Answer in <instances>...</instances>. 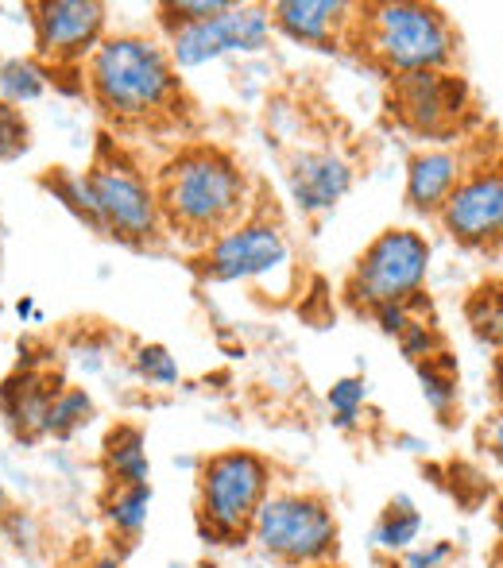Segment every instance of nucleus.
Wrapping results in <instances>:
<instances>
[{"label":"nucleus","mask_w":503,"mask_h":568,"mask_svg":"<svg viewBox=\"0 0 503 568\" xmlns=\"http://www.w3.org/2000/svg\"><path fill=\"white\" fill-rule=\"evenodd\" d=\"M155 202L163 229L210 244L237 229L249 210V179L221 148H187L159 171Z\"/></svg>","instance_id":"f257e3e1"},{"label":"nucleus","mask_w":503,"mask_h":568,"mask_svg":"<svg viewBox=\"0 0 503 568\" xmlns=\"http://www.w3.org/2000/svg\"><path fill=\"white\" fill-rule=\"evenodd\" d=\"M90 93L109 116L148 120L179 101V70L148 36H105L85 59Z\"/></svg>","instance_id":"f03ea898"},{"label":"nucleus","mask_w":503,"mask_h":568,"mask_svg":"<svg viewBox=\"0 0 503 568\" xmlns=\"http://www.w3.org/2000/svg\"><path fill=\"white\" fill-rule=\"evenodd\" d=\"M353 31H361V47L395 78L445 70L457 51L450 16L434 4H414V0L356 8Z\"/></svg>","instance_id":"7ed1b4c3"},{"label":"nucleus","mask_w":503,"mask_h":568,"mask_svg":"<svg viewBox=\"0 0 503 568\" xmlns=\"http://www.w3.org/2000/svg\"><path fill=\"white\" fill-rule=\"evenodd\" d=\"M271 495V464L252 449L205 456L198 471V530L213 546L249 538L260 503Z\"/></svg>","instance_id":"20e7f679"},{"label":"nucleus","mask_w":503,"mask_h":568,"mask_svg":"<svg viewBox=\"0 0 503 568\" xmlns=\"http://www.w3.org/2000/svg\"><path fill=\"white\" fill-rule=\"evenodd\" d=\"M249 538L271 561L286 568H318L338 557V518L322 495L271 491L252 518Z\"/></svg>","instance_id":"39448f33"},{"label":"nucleus","mask_w":503,"mask_h":568,"mask_svg":"<svg viewBox=\"0 0 503 568\" xmlns=\"http://www.w3.org/2000/svg\"><path fill=\"white\" fill-rule=\"evenodd\" d=\"M430 240L414 229H383L361 252L349 275V298L356 306H411L430 275Z\"/></svg>","instance_id":"423d86ee"},{"label":"nucleus","mask_w":503,"mask_h":568,"mask_svg":"<svg viewBox=\"0 0 503 568\" xmlns=\"http://www.w3.org/2000/svg\"><path fill=\"white\" fill-rule=\"evenodd\" d=\"M85 182H90L93 205H98L101 232L124 240V244H151L163 232L155 186L121 151H101L85 171Z\"/></svg>","instance_id":"0eeeda50"},{"label":"nucleus","mask_w":503,"mask_h":568,"mask_svg":"<svg viewBox=\"0 0 503 568\" xmlns=\"http://www.w3.org/2000/svg\"><path fill=\"white\" fill-rule=\"evenodd\" d=\"M271 43V16L263 4H233L210 20L182 23L167 39L174 70H194L225 54H252Z\"/></svg>","instance_id":"6e6552de"},{"label":"nucleus","mask_w":503,"mask_h":568,"mask_svg":"<svg viewBox=\"0 0 503 568\" xmlns=\"http://www.w3.org/2000/svg\"><path fill=\"white\" fill-rule=\"evenodd\" d=\"M291 260V247L279 225L271 221H241L237 229L210 240L198 260V271L210 283H249V278L275 275Z\"/></svg>","instance_id":"1a4fd4ad"},{"label":"nucleus","mask_w":503,"mask_h":568,"mask_svg":"<svg viewBox=\"0 0 503 568\" xmlns=\"http://www.w3.org/2000/svg\"><path fill=\"white\" fill-rule=\"evenodd\" d=\"M469 85L465 78L450 70H422V74H403L391 85V113L414 128L419 135L442 140L461 128V116L469 113Z\"/></svg>","instance_id":"9d476101"},{"label":"nucleus","mask_w":503,"mask_h":568,"mask_svg":"<svg viewBox=\"0 0 503 568\" xmlns=\"http://www.w3.org/2000/svg\"><path fill=\"white\" fill-rule=\"evenodd\" d=\"M31 23L39 59L54 67H78L105 39L109 8L98 0H43L31 4Z\"/></svg>","instance_id":"9b49d317"},{"label":"nucleus","mask_w":503,"mask_h":568,"mask_svg":"<svg viewBox=\"0 0 503 568\" xmlns=\"http://www.w3.org/2000/svg\"><path fill=\"white\" fill-rule=\"evenodd\" d=\"M442 229L461 247H496L503 232V174L500 166H473L465 179L453 186L445 205L437 210Z\"/></svg>","instance_id":"f8f14e48"},{"label":"nucleus","mask_w":503,"mask_h":568,"mask_svg":"<svg viewBox=\"0 0 503 568\" xmlns=\"http://www.w3.org/2000/svg\"><path fill=\"white\" fill-rule=\"evenodd\" d=\"M271 31H283L294 43L338 51L356 23V4L345 0H279L268 8Z\"/></svg>","instance_id":"ddd939ff"},{"label":"nucleus","mask_w":503,"mask_h":568,"mask_svg":"<svg viewBox=\"0 0 503 568\" xmlns=\"http://www.w3.org/2000/svg\"><path fill=\"white\" fill-rule=\"evenodd\" d=\"M67 387L62 379H54V375L47 372H31V367H23V372L8 375L4 387H0V410H4V422L12 426V434L20 437V442H39V437H47V410H51L54 395Z\"/></svg>","instance_id":"4468645a"},{"label":"nucleus","mask_w":503,"mask_h":568,"mask_svg":"<svg viewBox=\"0 0 503 568\" xmlns=\"http://www.w3.org/2000/svg\"><path fill=\"white\" fill-rule=\"evenodd\" d=\"M353 190V166L333 151H302L291 163V194L302 213H330Z\"/></svg>","instance_id":"2eb2a0df"},{"label":"nucleus","mask_w":503,"mask_h":568,"mask_svg":"<svg viewBox=\"0 0 503 568\" xmlns=\"http://www.w3.org/2000/svg\"><path fill=\"white\" fill-rule=\"evenodd\" d=\"M469 174V159L453 148H434L419 151L406 166V205L414 213L437 217V210L445 205V197L453 194L461 179Z\"/></svg>","instance_id":"dca6fc26"},{"label":"nucleus","mask_w":503,"mask_h":568,"mask_svg":"<svg viewBox=\"0 0 503 568\" xmlns=\"http://www.w3.org/2000/svg\"><path fill=\"white\" fill-rule=\"evenodd\" d=\"M101 468H105L109 487H135L151 484L148 437L135 426H113L101 445Z\"/></svg>","instance_id":"f3484780"},{"label":"nucleus","mask_w":503,"mask_h":568,"mask_svg":"<svg viewBox=\"0 0 503 568\" xmlns=\"http://www.w3.org/2000/svg\"><path fill=\"white\" fill-rule=\"evenodd\" d=\"M419 538H422V510L414 507L406 495H395V499L380 510L376 530H372V546L388 557H399L411 546H419Z\"/></svg>","instance_id":"a211bd4d"},{"label":"nucleus","mask_w":503,"mask_h":568,"mask_svg":"<svg viewBox=\"0 0 503 568\" xmlns=\"http://www.w3.org/2000/svg\"><path fill=\"white\" fill-rule=\"evenodd\" d=\"M151 515V484H135V487H109L105 499V523L117 538H124L132 546L143 534Z\"/></svg>","instance_id":"6ab92c4d"},{"label":"nucleus","mask_w":503,"mask_h":568,"mask_svg":"<svg viewBox=\"0 0 503 568\" xmlns=\"http://www.w3.org/2000/svg\"><path fill=\"white\" fill-rule=\"evenodd\" d=\"M419 367V379H422V395H426L430 410L437 414L442 422H450V410L457 406V367H453L450 352H437V356L422 359Z\"/></svg>","instance_id":"aec40b11"},{"label":"nucleus","mask_w":503,"mask_h":568,"mask_svg":"<svg viewBox=\"0 0 503 568\" xmlns=\"http://www.w3.org/2000/svg\"><path fill=\"white\" fill-rule=\"evenodd\" d=\"M93 414H98V406H93L90 390H85V387H62L59 395H54L51 410H47V429H43V434L67 442V437H74L78 429L90 426Z\"/></svg>","instance_id":"412c9836"},{"label":"nucleus","mask_w":503,"mask_h":568,"mask_svg":"<svg viewBox=\"0 0 503 568\" xmlns=\"http://www.w3.org/2000/svg\"><path fill=\"white\" fill-rule=\"evenodd\" d=\"M47 70L39 67V62L31 59H8L4 67H0V101H8V105H31V101H39L47 93Z\"/></svg>","instance_id":"4be33fe9"},{"label":"nucleus","mask_w":503,"mask_h":568,"mask_svg":"<svg viewBox=\"0 0 503 568\" xmlns=\"http://www.w3.org/2000/svg\"><path fill=\"white\" fill-rule=\"evenodd\" d=\"M43 186L51 190V194L59 197V202L67 205V210L74 213L78 221H85V225H90V229H98V232H101L98 205H93V194H90V182H85V174H78V171H67V166H59V171L47 174Z\"/></svg>","instance_id":"5701e85b"},{"label":"nucleus","mask_w":503,"mask_h":568,"mask_svg":"<svg viewBox=\"0 0 503 568\" xmlns=\"http://www.w3.org/2000/svg\"><path fill=\"white\" fill-rule=\"evenodd\" d=\"M325 403H330L333 422H338L341 429H356L361 426L364 403H369V383H364L361 375H345V379H338L330 387Z\"/></svg>","instance_id":"b1692460"},{"label":"nucleus","mask_w":503,"mask_h":568,"mask_svg":"<svg viewBox=\"0 0 503 568\" xmlns=\"http://www.w3.org/2000/svg\"><path fill=\"white\" fill-rule=\"evenodd\" d=\"M469 325H473V333L481 341H489L492 348L500 344V286L496 283H484V286H476V294L469 298Z\"/></svg>","instance_id":"393cba45"},{"label":"nucleus","mask_w":503,"mask_h":568,"mask_svg":"<svg viewBox=\"0 0 503 568\" xmlns=\"http://www.w3.org/2000/svg\"><path fill=\"white\" fill-rule=\"evenodd\" d=\"M132 364H135V375L148 379L151 387H174V383H179V364H174V356L163 344H143V348H135Z\"/></svg>","instance_id":"a878e982"},{"label":"nucleus","mask_w":503,"mask_h":568,"mask_svg":"<svg viewBox=\"0 0 503 568\" xmlns=\"http://www.w3.org/2000/svg\"><path fill=\"white\" fill-rule=\"evenodd\" d=\"M31 148V124L16 105L0 101V163H12Z\"/></svg>","instance_id":"bb28decb"},{"label":"nucleus","mask_w":503,"mask_h":568,"mask_svg":"<svg viewBox=\"0 0 503 568\" xmlns=\"http://www.w3.org/2000/svg\"><path fill=\"white\" fill-rule=\"evenodd\" d=\"M233 8V0H171V4H159V20L167 23V31L182 28V23H198L210 20V16H221Z\"/></svg>","instance_id":"cd10ccee"},{"label":"nucleus","mask_w":503,"mask_h":568,"mask_svg":"<svg viewBox=\"0 0 503 568\" xmlns=\"http://www.w3.org/2000/svg\"><path fill=\"white\" fill-rule=\"evenodd\" d=\"M399 348H403V356L411 359V364H422V359L437 356L442 352V333L434 329L430 322H422V317H411L406 322V329L399 333Z\"/></svg>","instance_id":"c85d7f7f"},{"label":"nucleus","mask_w":503,"mask_h":568,"mask_svg":"<svg viewBox=\"0 0 503 568\" xmlns=\"http://www.w3.org/2000/svg\"><path fill=\"white\" fill-rule=\"evenodd\" d=\"M457 557L453 541H430V546H411L403 554V568H450Z\"/></svg>","instance_id":"c756f323"},{"label":"nucleus","mask_w":503,"mask_h":568,"mask_svg":"<svg viewBox=\"0 0 503 568\" xmlns=\"http://www.w3.org/2000/svg\"><path fill=\"white\" fill-rule=\"evenodd\" d=\"M372 317H376L380 329L388 333V337H399L414 314H411V306H380V310H372Z\"/></svg>","instance_id":"7c9ffc66"},{"label":"nucleus","mask_w":503,"mask_h":568,"mask_svg":"<svg viewBox=\"0 0 503 568\" xmlns=\"http://www.w3.org/2000/svg\"><path fill=\"white\" fill-rule=\"evenodd\" d=\"M16 314H20V317H31V314H36V302H28V298L16 302Z\"/></svg>","instance_id":"2f4dec72"},{"label":"nucleus","mask_w":503,"mask_h":568,"mask_svg":"<svg viewBox=\"0 0 503 568\" xmlns=\"http://www.w3.org/2000/svg\"><path fill=\"white\" fill-rule=\"evenodd\" d=\"M85 568H124L117 557H101V561H93V565H85Z\"/></svg>","instance_id":"473e14b6"},{"label":"nucleus","mask_w":503,"mask_h":568,"mask_svg":"<svg viewBox=\"0 0 503 568\" xmlns=\"http://www.w3.org/2000/svg\"><path fill=\"white\" fill-rule=\"evenodd\" d=\"M4 503H8V495H4V484H0V510H4Z\"/></svg>","instance_id":"72a5a7b5"}]
</instances>
